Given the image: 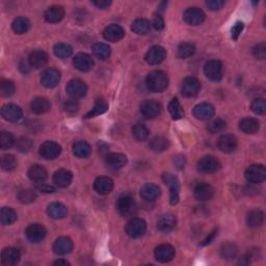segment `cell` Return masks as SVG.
Here are the masks:
<instances>
[{"mask_svg": "<svg viewBox=\"0 0 266 266\" xmlns=\"http://www.w3.org/2000/svg\"><path fill=\"white\" fill-rule=\"evenodd\" d=\"M163 180L164 183L169 186L170 190V202L172 205H177L179 203L180 197H179V192H180V184L178 178L175 176V175L171 173H164L163 175Z\"/></svg>", "mask_w": 266, "mask_h": 266, "instance_id": "cell-3", "label": "cell"}, {"mask_svg": "<svg viewBox=\"0 0 266 266\" xmlns=\"http://www.w3.org/2000/svg\"><path fill=\"white\" fill-rule=\"evenodd\" d=\"M152 24L146 19H136L131 25V30L136 34H147L151 30Z\"/></svg>", "mask_w": 266, "mask_h": 266, "instance_id": "cell-40", "label": "cell"}, {"mask_svg": "<svg viewBox=\"0 0 266 266\" xmlns=\"http://www.w3.org/2000/svg\"><path fill=\"white\" fill-rule=\"evenodd\" d=\"M146 85L151 92L162 93L169 87V77L163 71H152L147 76Z\"/></svg>", "mask_w": 266, "mask_h": 266, "instance_id": "cell-1", "label": "cell"}, {"mask_svg": "<svg viewBox=\"0 0 266 266\" xmlns=\"http://www.w3.org/2000/svg\"><path fill=\"white\" fill-rule=\"evenodd\" d=\"M153 26H154V29L157 30H163V27H164L163 18L162 16H156L155 19H154V21H153Z\"/></svg>", "mask_w": 266, "mask_h": 266, "instance_id": "cell-60", "label": "cell"}, {"mask_svg": "<svg viewBox=\"0 0 266 266\" xmlns=\"http://www.w3.org/2000/svg\"><path fill=\"white\" fill-rule=\"evenodd\" d=\"M215 114V109L212 104L210 103H200L193 108V116L198 120L207 121L212 118Z\"/></svg>", "mask_w": 266, "mask_h": 266, "instance_id": "cell-20", "label": "cell"}, {"mask_svg": "<svg viewBox=\"0 0 266 266\" xmlns=\"http://www.w3.org/2000/svg\"><path fill=\"white\" fill-rule=\"evenodd\" d=\"M201 89V82L195 77H186V78L182 81L181 85V93L186 98L195 97Z\"/></svg>", "mask_w": 266, "mask_h": 266, "instance_id": "cell-9", "label": "cell"}, {"mask_svg": "<svg viewBox=\"0 0 266 266\" xmlns=\"http://www.w3.org/2000/svg\"><path fill=\"white\" fill-rule=\"evenodd\" d=\"M37 199V193L32 190H23L19 192L18 200L22 203V204H30L33 203Z\"/></svg>", "mask_w": 266, "mask_h": 266, "instance_id": "cell-52", "label": "cell"}, {"mask_svg": "<svg viewBox=\"0 0 266 266\" xmlns=\"http://www.w3.org/2000/svg\"><path fill=\"white\" fill-rule=\"evenodd\" d=\"M17 212L15 210L9 208V207H3L1 209V212H0V221H1V223L4 226H9L12 225V223L15 222L17 221Z\"/></svg>", "mask_w": 266, "mask_h": 266, "instance_id": "cell-41", "label": "cell"}, {"mask_svg": "<svg viewBox=\"0 0 266 266\" xmlns=\"http://www.w3.org/2000/svg\"><path fill=\"white\" fill-rule=\"evenodd\" d=\"M93 4L96 5L98 9L105 10V9L109 8L111 4V1H109V0H96V1H93Z\"/></svg>", "mask_w": 266, "mask_h": 266, "instance_id": "cell-61", "label": "cell"}, {"mask_svg": "<svg viewBox=\"0 0 266 266\" xmlns=\"http://www.w3.org/2000/svg\"><path fill=\"white\" fill-rule=\"evenodd\" d=\"M48 54L43 50H36L30 53L29 58V62L30 67L34 69H40L43 68L47 65L48 62Z\"/></svg>", "mask_w": 266, "mask_h": 266, "instance_id": "cell-33", "label": "cell"}, {"mask_svg": "<svg viewBox=\"0 0 266 266\" xmlns=\"http://www.w3.org/2000/svg\"><path fill=\"white\" fill-rule=\"evenodd\" d=\"M216 234H218V230L212 231V232L210 233V235L206 238V239L202 242V246H207V244L211 243L213 241V239H214V237L216 236Z\"/></svg>", "mask_w": 266, "mask_h": 266, "instance_id": "cell-63", "label": "cell"}, {"mask_svg": "<svg viewBox=\"0 0 266 266\" xmlns=\"http://www.w3.org/2000/svg\"><path fill=\"white\" fill-rule=\"evenodd\" d=\"M238 146L237 138L232 134H223L219 138L218 147L223 153H233Z\"/></svg>", "mask_w": 266, "mask_h": 266, "instance_id": "cell-24", "label": "cell"}, {"mask_svg": "<svg viewBox=\"0 0 266 266\" xmlns=\"http://www.w3.org/2000/svg\"><path fill=\"white\" fill-rule=\"evenodd\" d=\"M53 251L59 256H66L73 250V242L69 237H59L53 243Z\"/></svg>", "mask_w": 266, "mask_h": 266, "instance_id": "cell-21", "label": "cell"}, {"mask_svg": "<svg viewBox=\"0 0 266 266\" xmlns=\"http://www.w3.org/2000/svg\"><path fill=\"white\" fill-rule=\"evenodd\" d=\"M1 116L9 122H18L23 117L22 109L16 104H5L1 108Z\"/></svg>", "mask_w": 266, "mask_h": 266, "instance_id": "cell-16", "label": "cell"}, {"mask_svg": "<svg viewBox=\"0 0 266 266\" xmlns=\"http://www.w3.org/2000/svg\"><path fill=\"white\" fill-rule=\"evenodd\" d=\"M60 72L57 69H47L41 75V82L47 89H53L60 81Z\"/></svg>", "mask_w": 266, "mask_h": 266, "instance_id": "cell-14", "label": "cell"}, {"mask_svg": "<svg viewBox=\"0 0 266 266\" xmlns=\"http://www.w3.org/2000/svg\"><path fill=\"white\" fill-rule=\"evenodd\" d=\"M260 128V122L254 118H244L239 122V129L246 134H255Z\"/></svg>", "mask_w": 266, "mask_h": 266, "instance_id": "cell-35", "label": "cell"}, {"mask_svg": "<svg viewBox=\"0 0 266 266\" xmlns=\"http://www.w3.org/2000/svg\"><path fill=\"white\" fill-rule=\"evenodd\" d=\"M117 209L124 218H130L136 213V203L131 195H122L118 199Z\"/></svg>", "mask_w": 266, "mask_h": 266, "instance_id": "cell-2", "label": "cell"}, {"mask_svg": "<svg viewBox=\"0 0 266 266\" xmlns=\"http://www.w3.org/2000/svg\"><path fill=\"white\" fill-rule=\"evenodd\" d=\"M37 188H38V190H39L40 192H47V193H49V192H55V188H54L53 186H51V185H47V184L44 183V182H43V183H39V185L37 186Z\"/></svg>", "mask_w": 266, "mask_h": 266, "instance_id": "cell-62", "label": "cell"}, {"mask_svg": "<svg viewBox=\"0 0 266 266\" xmlns=\"http://www.w3.org/2000/svg\"><path fill=\"white\" fill-rule=\"evenodd\" d=\"M166 58V50L162 46H153L151 47L148 52L146 53L145 59L149 65L155 66L159 65Z\"/></svg>", "mask_w": 266, "mask_h": 266, "instance_id": "cell-13", "label": "cell"}, {"mask_svg": "<svg viewBox=\"0 0 266 266\" xmlns=\"http://www.w3.org/2000/svg\"><path fill=\"white\" fill-rule=\"evenodd\" d=\"M183 18L187 24L197 26V25H200L204 22L206 16H205V13L203 12L201 9L190 8L185 11Z\"/></svg>", "mask_w": 266, "mask_h": 266, "instance_id": "cell-18", "label": "cell"}, {"mask_svg": "<svg viewBox=\"0 0 266 266\" xmlns=\"http://www.w3.org/2000/svg\"><path fill=\"white\" fill-rule=\"evenodd\" d=\"M21 259L20 251L15 248H6L1 253V262L4 265H16Z\"/></svg>", "mask_w": 266, "mask_h": 266, "instance_id": "cell-34", "label": "cell"}, {"mask_svg": "<svg viewBox=\"0 0 266 266\" xmlns=\"http://www.w3.org/2000/svg\"><path fill=\"white\" fill-rule=\"evenodd\" d=\"M110 47L107 44L104 43H96L93 46V53L97 59L101 60H105L109 58L110 55Z\"/></svg>", "mask_w": 266, "mask_h": 266, "instance_id": "cell-45", "label": "cell"}, {"mask_svg": "<svg viewBox=\"0 0 266 266\" xmlns=\"http://www.w3.org/2000/svg\"><path fill=\"white\" fill-rule=\"evenodd\" d=\"M12 29H13L14 32L17 34L26 33L30 29V20L25 17H18L13 21Z\"/></svg>", "mask_w": 266, "mask_h": 266, "instance_id": "cell-38", "label": "cell"}, {"mask_svg": "<svg viewBox=\"0 0 266 266\" xmlns=\"http://www.w3.org/2000/svg\"><path fill=\"white\" fill-rule=\"evenodd\" d=\"M124 36L125 31L123 30V27L117 24H111L107 26L103 31V38L108 42H111V43H116V42L122 40Z\"/></svg>", "mask_w": 266, "mask_h": 266, "instance_id": "cell-23", "label": "cell"}, {"mask_svg": "<svg viewBox=\"0 0 266 266\" xmlns=\"http://www.w3.org/2000/svg\"><path fill=\"white\" fill-rule=\"evenodd\" d=\"M54 54L59 59H67L73 53V48L65 43H59L53 48Z\"/></svg>", "mask_w": 266, "mask_h": 266, "instance_id": "cell-49", "label": "cell"}, {"mask_svg": "<svg viewBox=\"0 0 266 266\" xmlns=\"http://www.w3.org/2000/svg\"><path fill=\"white\" fill-rule=\"evenodd\" d=\"M149 146L154 152H163L169 149L170 142L163 136H155L151 139Z\"/></svg>", "mask_w": 266, "mask_h": 266, "instance_id": "cell-42", "label": "cell"}, {"mask_svg": "<svg viewBox=\"0 0 266 266\" xmlns=\"http://www.w3.org/2000/svg\"><path fill=\"white\" fill-rule=\"evenodd\" d=\"M214 192V188L211 185L206 183V182H201V183L195 185L193 190V194L194 198L198 201L205 202L213 198Z\"/></svg>", "mask_w": 266, "mask_h": 266, "instance_id": "cell-17", "label": "cell"}, {"mask_svg": "<svg viewBox=\"0 0 266 266\" xmlns=\"http://www.w3.org/2000/svg\"><path fill=\"white\" fill-rule=\"evenodd\" d=\"M195 52V47L193 44L188 43V42H185V43H182L178 47V57L180 59H188L192 57Z\"/></svg>", "mask_w": 266, "mask_h": 266, "instance_id": "cell-48", "label": "cell"}, {"mask_svg": "<svg viewBox=\"0 0 266 266\" xmlns=\"http://www.w3.org/2000/svg\"><path fill=\"white\" fill-rule=\"evenodd\" d=\"M72 180H73V175L68 170L61 169L55 172L53 175V182L59 187H61V188L68 187L72 183Z\"/></svg>", "mask_w": 266, "mask_h": 266, "instance_id": "cell-31", "label": "cell"}, {"mask_svg": "<svg viewBox=\"0 0 266 266\" xmlns=\"http://www.w3.org/2000/svg\"><path fill=\"white\" fill-rule=\"evenodd\" d=\"M244 176L251 184H259L266 179V170L263 164H253L249 166Z\"/></svg>", "mask_w": 266, "mask_h": 266, "instance_id": "cell-5", "label": "cell"}, {"mask_svg": "<svg viewBox=\"0 0 266 266\" xmlns=\"http://www.w3.org/2000/svg\"><path fill=\"white\" fill-rule=\"evenodd\" d=\"M169 111L173 118V120H180L184 117V109L182 107L177 98L173 99L169 104Z\"/></svg>", "mask_w": 266, "mask_h": 266, "instance_id": "cell-46", "label": "cell"}, {"mask_svg": "<svg viewBox=\"0 0 266 266\" xmlns=\"http://www.w3.org/2000/svg\"><path fill=\"white\" fill-rule=\"evenodd\" d=\"M204 73L211 81H220L223 75V68L220 60H209L204 66Z\"/></svg>", "mask_w": 266, "mask_h": 266, "instance_id": "cell-8", "label": "cell"}, {"mask_svg": "<svg viewBox=\"0 0 266 266\" xmlns=\"http://www.w3.org/2000/svg\"><path fill=\"white\" fill-rule=\"evenodd\" d=\"M251 109L256 115H265L266 113V102L263 98H257L251 104Z\"/></svg>", "mask_w": 266, "mask_h": 266, "instance_id": "cell-53", "label": "cell"}, {"mask_svg": "<svg viewBox=\"0 0 266 266\" xmlns=\"http://www.w3.org/2000/svg\"><path fill=\"white\" fill-rule=\"evenodd\" d=\"M53 265H59V266L62 265V266H66V265H70V263H69L67 260H65V259H59V260H57V261H54V262H53Z\"/></svg>", "mask_w": 266, "mask_h": 266, "instance_id": "cell-64", "label": "cell"}, {"mask_svg": "<svg viewBox=\"0 0 266 266\" xmlns=\"http://www.w3.org/2000/svg\"><path fill=\"white\" fill-rule=\"evenodd\" d=\"M47 234L46 228L41 223H31L26 228V238L32 243H39L45 239Z\"/></svg>", "mask_w": 266, "mask_h": 266, "instance_id": "cell-10", "label": "cell"}, {"mask_svg": "<svg viewBox=\"0 0 266 266\" xmlns=\"http://www.w3.org/2000/svg\"><path fill=\"white\" fill-rule=\"evenodd\" d=\"M64 108H65L66 113H68L70 115L76 114L77 111L79 110V103L77 102V100H75V99L68 100L64 104Z\"/></svg>", "mask_w": 266, "mask_h": 266, "instance_id": "cell-57", "label": "cell"}, {"mask_svg": "<svg viewBox=\"0 0 266 266\" xmlns=\"http://www.w3.org/2000/svg\"><path fill=\"white\" fill-rule=\"evenodd\" d=\"M67 207L59 202H53L47 207V214L53 220H61L67 216Z\"/></svg>", "mask_w": 266, "mask_h": 266, "instance_id": "cell-29", "label": "cell"}, {"mask_svg": "<svg viewBox=\"0 0 266 266\" xmlns=\"http://www.w3.org/2000/svg\"><path fill=\"white\" fill-rule=\"evenodd\" d=\"M154 255H155L156 260L162 263H167L172 261L176 255V250L171 244H160L159 247L155 249L154 251Z\"/></svg>", "mask_w": 266, "mask_h": 266, "instance_id": "cell-15", "label": "cell"}, {"mask_svg": "<svg viewBox=\"0 0 266 266\" xmlns=\"http://www.w3.org/2000/svg\"><path fill=\"white\" fill-rule=\"evenodd\" d=\"M147 230V223L143 219L132 218L126 223L125 231L127 235L131 238L142 237Z\"/></svg>", "mask_w": 266, "mask_h": 266, "instance_id": "cell-4", "label": "cell"}, {"mask_svg": "<svg viewBox=\"0 0 266 266\" xmlns=\"http://www.w3.org/2000/svg\"><path fill=\"white\" fill-rule=\"evenodd\" d=\"M74 67L81 72L90 71L94 67V59L87 53H78L73 59Z\"/></svg>", "mask_w": 266, "mask_h": 266, "instance_id": "cell-19", "label": "cell"}, {"mask_svg": "<svg viewBox=\"0 0 266 266\" xmlns=\"http://www.w3.org/2000/svg\"><path fill=\"white\" fill-rule=\"evenodd\" d=\"M15 147L21 153H29L33 148V142L29 137H20L16 141Z\"/></svg>", "mask_w": 266, "mask_h": 266, "instance_id": "cell-51", "label": "cell"}, {"mask_svg": "<svg viewBox=\"0 0 266 266\" xmlns=\"http://www.w3.org/2000/svg\"><path fill=\"white\" fill-rule=\"evenodd\" d=\"M162 104L155 100H147L141 105V113L146 118H156L162 114Z\"/></svg>", "mask_w": 266, "mask_h": 266, "instance_id": "cell-12", "label": "cell"}, {"mask_svg": "<svg viewBox=\"0 0 266 266\" xmlns=\"http://www.w3.org/2000/svg\"><path fill=\"white\" fill-rule=\"evenodd\" d=\"M72 150L74 155L78 158H88L90 155V153H92L90 146L83 141L76 142L72 147Z\"/></svg>", "mask_w": 266, "mask_h": 266, "instance_id": "cell-36", "label": "cell"}, {"mask_svg": "<svg viewBox=\"0 0 266 266\" xmlns=\"http://www.w3.org/2000/svg\"><path fill=\"white\" fill-rule=\"evenodd\" d=\"M243 29H244V24L242 22H237L232 27V30H231V33H232V39L236 41L238 38H239L240 33L242 32Z\"/></svg>", "mask_w": 266, "mask_h": 266, "instance_id": "cell-59", "label": "cell"}, {"mask_svg": "<svg viewBox=\"0 0 266 266\" xmlns=\"http://www.w3.org/2000/svg\"><path fill=\"white\" fill-rule=\"evenodd\" d=\"M149 134H150V131L144 124L138 123L132 127V136L138 142L146 141V139L148 138Z\"/></svg>", "mask_w": 266, "mask_h": 266, "instance_id": "cell-44", "label": "cell"}, {"mask_svg": "<svg viewBox=\"0 0 266 266\" xmlns=\"http://www.w3.org/2000/svg\"><path fill=\"white\" fill-rule=\"evenodd\" d=\"M66 90L69 97H71L72 99L76 100L80 99V98H83L87 95L88 87L85 81H82L80 79H72L68 82Z\"/></svg>", "mask_w": 266, "mask_h": 266, "instance_id": "cell-6", "label": "cell"}, {"mask_svg": "<svg viewBox=\"0 0 266 266\" xmlns=\"http://www.w3.org/2000/svg\"><path fill=\"white\" fill-rule=\"evenodd\" d=\"M206 5L210 11H220L225 5V1H222V0H208L206 1Z\"/></svg>", "mask_w": 266, "mask_h": 266, "instance_id": "cell-58", "label": "cell"}, {"mask_svg": "<svg viewBox=\"0 0 266 266\" xmlns=\"http://www.w3.org/2000/svg\"><path fill=\"white\" fill-rule=\"evenodd\" d=\"M105 163L111 170H121L127 164V157L121 153H111L105 158Z\"/></svg>", "mask_w": 266, "mask_h": 266, "instance_id": "cell-25", "label": "cell"}, {"mask_svg": "<svg viewBox=\"0 0 266 266\" xmlns=\"http://www.w3.org/2000/svg\"><path fill=\"white\" fill-rule=\"evenodd\" d=\"M226 126H227L226 122L222 120V118H215V120L211 121L207 125V130L210 133H219V132H222V130H225Z\"/></svg>", "mask_w": 266, "mask_h": 266, "instance_id": "cell-54", "label": "cell"}, {"mask_svg": "<svg viewBox=\"0 0 266 266\" xmlns=\"http://www.w3.org/2000/svg\"><path fill=\"white\" fill-rule=\"evenodd\" d=\"M16 90L15 83L11 80H3L0 85V93L4 97L12 96Z\"/></svg>", "mask_w": 266, "mask_h": 266, "instance_id": "cell-55", "label": "cell"}, {"mask_svg": "<svg viewBox=\"0 0 266 266\" xmlns=\"http://www.w3.org/2000/svg\"><path fill=\"white\" fill-rule=\"evenodd\" d=\"M253 54L257 59L263 60L266 58V44L264 42L260 44H257L253 49Z\"/></svg>", "mask_w": 266, "mask_h": 266, "instance_id": "cell-56", "label": "cell"}, {"mask_svg": "<svg viewBox=\"0 0 266 266\" xmlns=\"http://www.w3.org/2000/svg\"><path fill=\"white\" fill-rule=\"evenodd\" d=\"M197 167L198 171L202 174H213L221 169V163L218 158L208 155L199 160Z\"/></svg>", "mask_w": 266, "mask_h": 266, "instance_id": "cell-7", "label": "cell"}, {"mask_svg": "<svg viewBox=\"0 0 266 266\" xmlns=\"http://www.w3.org/2000/svg\"><path fill=\"white\" fill-rule=\"evenodd\" d=\"M160 193H162V191L158 185L154 184V183H147L141 188V197L145 201L152 202L155 201Z\"/></svg>", "mask_w": 266, "mask_h": 266, "instance_id": "cell-32", "label": "cell"}, {"mask_svg": "<svg viewBox=\"0 0 266 266\" xmlns=\"http://www.w3.org/2000/svg\"><path fill=\"white\" fill-rule=\"evenodd\" d=\"M107 109H108V104L106 100L103 99V98H99V99L96 100L92 110L89 111V113L86 115V118H95L97 116H100L104 113H106Z\"/></svg>", "mask_w": 266, "mask_h": 266, "instance_id": "cell-39", "label": "cell"}, {"mask_svg": "<svg viewBox=\"0 0 266 266\" xmlns=\"http://www.w3.org/2000/svg\"><path fill=\"white\" fill-rule=\"evenodd\" d=\"M30 108L33 114L36 115H44L48 113L51 108V104L47 98L44 97H37L31 101Z\"/></svg>", "mask_w": 266, "mask_h": 266, "instance_id": "cell-28", "label": "cell"}, {"mask_svg": "<svg viewBox=\"0 0 266 266\" xmlns=\"http://www.w3.org/2000/svg\"><path fill=\"white\" fill-rule=\"evenodd\" d=\"M44 17L49 23H59L65 17V10L60 5H52L46 10Z\"/></svg>", "mask_w": 266, "mask_h": 266, "instance_id": "cell-27", "label": "cell"}, {"mask_svg": "<svg viewBox=\"0 0 266 266\" xmlns=\"http://www.w3.org/2000/svg\"><path fill=\"white\" fill-rule=\"evenodd\" d=\"M264 213L261 210H251L247 216V223L250 228H258L263 225Z\"/></svg>", "mask_w": 266, "mask_h": 266, "instance_id": "cell-37", "label": "cell"}, {"mask_svg": "<svg viewBox=\"0 0 266 266\" xmlns=\"http://www.w3.org/2000/svg\"><path fill=\"white\" fill-rule=\"evenodd\" d=\"M60 152H61L60 146L58 143L52 141H47L44 144H42L39 150L40 155L47 160H52L58 158L60 155Z\"/></svg>", "mask_w": 266, "mask_h": 266, "instance_id": "cell-11", "label": "cell"}, {"mask_svg": "<svg viewBox=\"0 0 266 266\" xmlns=\"http://www.w3.org/2000/svg\"><path fill=\"white\" fill-rule=\"evenodd\" d=\"M177 225V219L176 216L173 214H163L160 216L157 221V229L160 231V232L167 233L171 232V231L176 227Z\"/></svg>", "mask_w": 266, "mask_h": 266, "instance_id": "cell-26", "label": "cell"}, {"mask_svg": "<svg viewBox=\"0 0 266 266\" xmlns=\"http://www.w3.org/2000/svg\"><path fill=\"white\" fill-rule=\"evenodd\" d=\"M0 164H1L3 171L11 172L17 167V159L12 154H6V155H3L1 157V163H0Z\"/></svg>", "mask_w": 266, "mask_h": 266, "instance_id": "cell-50", "label": "cell"}, {"mask_svg": "<svg viewBox=\"0 0 266 266\" xmlns=\"http://www.w3.org/2000/svg\"><path fill=\"white\" fill-rule=\"evenodd\" d=\"M238 255V248L234 243H225L221 249V256L225 260H233Z\"/></svg>", "mask_w": 266, "mask_h": 266, "instance_id": "cell-43", "label": "cell"}, {"mask_svg": "<svg viewBox=\"0 0 266 266\" xmlns=\"http://www.w3.org/2000/svg\"><path fill=\"white\" fill-rule=\"evenodd\" d=\"M16 139L11 132L2 131L0 133V148L2 150H8L12 148L13 146H15Z\"/></svg>", "mask_w": 266, "mask_h": 266, "instance_id": "cell-47", "label": "cell"}, {"mask_svg": "<svg viewBox=\"0 0 266 266\" xmlns=\"http://www.w3.org/2000/svg\"><path fill=\"white\" fill-rule=\"evenodd\" d=\"M29 178L34 182V183H43L45 180L48 177V173L44 166H42L40 164H33L30 166V169L29 170Z\"/></svg>", "mask_w": 266, "mask_h": 266, "instance_id": "cell-30", "label": "cell"}, {"mask_svg": "<svg viewBox=\"0 0 266 266\" xmlns=\"http://www.w3.org/2000/svg\"><path fill=\"white\" fill-rule=\"evenodd\" d=\"M114 181L109 177H98L94 182V190L97 193L105 195L108 194L114 190Z\"/></svg>", "mask_w": 266, "mask_h": 266, "instance_id": "cell-22", "label": "cell"}]
</instances>
